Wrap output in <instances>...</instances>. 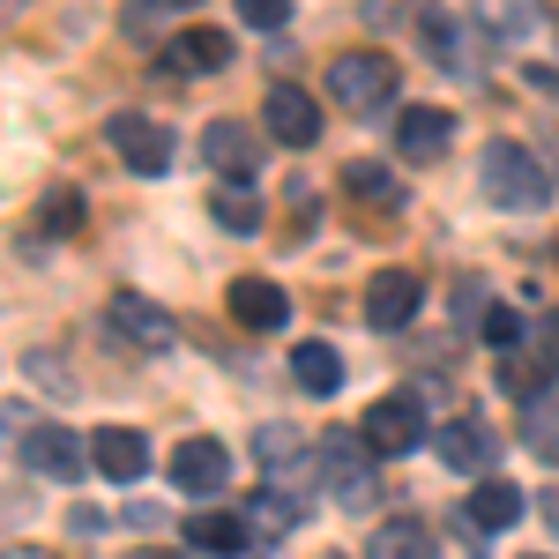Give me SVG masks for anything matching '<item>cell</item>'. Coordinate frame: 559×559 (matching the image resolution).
Here are the masks:
<instances>
[{
	"mask_svg": "<svg viewBox=\"0 0 559 559\" xmlns=\"http://www.w3.org/2000/svg\"><path fill=\"white\" fill-rule=\"evenodd\" d=\"M68 530H75V537H97V530H112V515H97V508H75V515H68Z\"/></svg>",
	"mask_w": 559,
	"mask_h": 559,
	"instance_id": "31",
	"label": "cell"
},
{
	"mask_svg": "<svg viewBox=\"0 0 559 559\" xmlns=\"http://www.w3.org/2000/svg\"><path fill=\"white\" fill-rule=\"evenodd\" d=\"M231 313H239V329H261V336H269V329L292 321V292L269 284V276H239V284H231Z\"/></svg>",
	"mask_w": 559,
	"mask_h": 559,
	"instance_id": "14",
	"label": "cell"
},
{
	"mask_svg": "<svg viewBox=\"0 0 559 559\" xmlns=\"http://www.w3.org/2000/svg\"><path fill=\"white\" fill-rule=\"evenodd\" d=\"M477 179H485V194L508 202V210H545V194H552V179L537 173V157H530L522 142H485Z\"/></svg>",
	"mask_w": 559,
	"mask_h": 559,
	"instance_id": "2",
	"label": "cell"
},
{
	"mask_svg": "<svg viewBox=\"0 0 559 559\" xmlns=\"http://www.w3.org/2000/svg\"><path fill=\"white\" fill-rule=\"evenodd\" d=\"M522 448H530L537 463H559V388L522 411Z\"/></svg>",
	"mask_w": 559,
	"mask_h": 559,
	"instance_id": "22",
	"label": "cell"
},
{
	"mask_svg": "<svg viewBox=\"0 0 559 559\" xmlns=\"http://www.w3.org/2000/svg\"><path fill=\"white\" fill-rule=\"evenodd\" d=\"M530 350H537V358L559 373V313H545V321H537V344H530Z\"/></svg>",
	"mask_w": 559,
	"mask_h": 559,
	"instance_id": "29",
	"label": "cell"
},
{
	"mask_svg": "<svg viewBox=\"0 0 559 559\" xmlns=\"http://www.w3.org/2000/svg\"><path fill=\"white\" fill-rule=\"evenodd\" d=\"M292 373H299L306 395H336V388H344V358L329 344H299L292 350Z\"/></svg>",
	"mask_w": 559,
	"mask_h": 559,
	"instance_id": "23",
	"label": "cell"
},
{
	"mask_svg": "<svg viewBox=\"0 0 559 559\" xmlns=\"http://www.w3.org/2000/svg\"><path fill=\"white\" fill-rule=\"evenodd\" d=\"M485 344L500 350V358L530 350V329H522V313H508V306H485Z\"/></svg>",
	"mask_w": 559,
	"mask_h": 559,
	"instance_id": "25",
	"label": "cell"
},
{
	"mask_svg": "<svg viewBox=\"0 0 559 559\" xmlns=\"http://www.w3.org/2000/svg\"><path fill=\"white\" fill-rule=\"evenodd\" d=\"M418 306H426V284H418L411 269H388V276L366 284V321H373V329H403Z\"/></svg>",
	"mask_w": 559,
	"mask_h": 559,
	"instance_id": "12",
	"label": "cell"
},
{
	"mask_svg": "<svg viewBox=\"0 0 559 559\" xmlns=\"http://www.w3.org/2000/svg\"><path fill=\"white\" fill-rule=\"evenodd\" d=\"M254 455H261V485L284 492V500H306V492L321 485V448H313L299 426H261Z\"/></svg>",
	"mask_w": 559,
	"mask_h": 559,
	"instance_id": "1",
	"label": "cell"
},
{
	"mask_svg": "<svg viewBox=\"0 0 559 559\" xmlns=\"http://www.w3.org/2000/svg\"><path fill=\"white\" fill-rule=\"evenodd\" d=\"M366 432H329L321 440V485L344 500V508H373V463H366Z\"/></svg>",
	"mask_w": 559,
	"mask_h": 559,
	"instance_id": "4",
	"label": "cell"
},
{
	"mask_svg": "<svg viewBox=\"0 0 559 559\" xmlns=\"http://www.w3.org/2000/svg\"><path fill=\"white\" fill-rule=\"evenodd\" d=\"M329 97L336 105H350V112H373V105H388L395 97V60L388 52H336L329 60Z\"/></svg>",
	"mask_w": 559,
	"mask_h": 559,
	"instance_id": "3",
	"label": "cell"
},
{
	"mask_svg": "<svg viewBox=\"0 0 559 559\" xmlns=\"http://www.w3.org/2000/svg\"><path fill=\"white\" fill-rule=\"evenodd\" d=\"M247 537H254V522L231 515V508H202V515L187 522V545H194V552H239Z\"/></svg>",
	"mask_w": 559,
	"mask_h": 559,
	"instance_id": "20",
	"label": "cell"
},
{
	"mask_svg": "<svg viewBox=\"0 0 559 559\" xmlns=\"http://www.w3.org/2000/svg\"><path fill=\"white\" fill-rule=\"evenodd\" d=\"M150 8H202V0H150Z\"/></svg>",
	"mask_w": 559,
	"mask_h": 559,
	"instance_id": "33",
	"label": "cell"
},
{
	"mask_svg": "<svg viewBox=\"0 0 559 559\" xmlns=\"http://www.w3.org/2000/svg\"><path fill=\"white\" fill-rule=\"evenodd\" d=\"M522 515V492L508 485V477H485L471 492V508H463V522H471V537H492V530H508V522Z\"/></svg>",
	"mask_w": 559,
	"mask_h": 559,
	"instance_id": "17",
	"label": "cell"
},
{
	"mask_svg": "<svg viewBox=\"0 0 559 559\" xmlns=\"http://www.w3.org/2000/svg\"><path fill=\"white\" fill-rule=\"evenodd\" d=\"M350 187H358V194H388V173L381 165H350Z\"/></svg>",
	"mask_w": 559,
	"mask_h": 559,
	"instance_id": "30",
	"label": "cell"
},
{
	"mask_svg": "<svg viewBox=\"0 0 559 559\" xmlns=\"http://www.w3.org/2000/svg\"><path fill=\"white\" fill-rule=\"evenodd\" d=\"M239 15H247L254 31H276V23L292 15V0H239Z\"/></svg>",
	"mask_w": 559,
	"mask_h": 559,
	"instance_id": "28",
	"label": "cell"
},
{
	"mask_svg": "<svg viewBox=\"0 0 559 559\" xmlns=\"http://www.w3.org/2000/svg\"><path fill=\"white\" fill-rule=\"evenodd\" d=\"M537 515H545V530L559 537V485H545V492H537Z\"/></svg>",
	"mask_w": 559,
	"mask_h": 559,
	"instance_id": "32",
	"label": "cell"
},
{
	"mask_svg": "<svg viewBox=\"0 0 559 559\" xmlns=\"http://www.w3.org/2000/svg\"><path fill=\"white\" fill-rule=\"evenodd\" d=\"M269 134H276L284 150H313V142H321V105H313L306 90L276 83L269 90Z\"/></svg>",
	"mask_w": 559,
	"mask_h": 559,
	"instance_id": "11",
	"label": "cell"
},
{
	"mask_svg": "<svg viewBox=\"0 0 559 559\" xmlns=\"http://www.w3.org/2000/svg\"><path fill=\"white\" fill-rule=\"evenodd\" d=\"M500 395H515L522 411H530L537 395H552V366H545L537 350H515V358H500Z\"/></svg>",
	"mask_w": 559,
	"mask_h": 559,
	"instance_id": "21",
	"label": "cell"
},
{
	"mask_svg": "<svg viewBox=\"0 0 559 559\" xmlns=\"http://www.w3.org/2000/svg\"><path fill=\"white\" fill-rule=\"evenodd\" d=\"M105 142L128 157V173L142 179H157V173H173V128H157V120H142V112H120L112 128H105Z\"/></svg>",
	"mask_w": 559,
	"mask_h": 559,
	"instance_id": "7",
	"label": "cell"
},
{
	"mask_svg": "<svg viewBox=\"0 0 559 559\" xmlns=\"http://www.w3.org/2000/svg\"><path fill=\"white\" fill-rule=\"evenodd\" d=\"M432 455H440L448 471H463V477H477V485H485V463H492V432L471 426V418H455V426L432 432Z\"/></svg>",
	"mask_w": 559,
	"mask_h": 559,
	"instance_id": "15",
	"label": "cell"
},
{
	"mask_svg": "<svg viewBox=\"0 0 559 559\" xmlns=\"http://www.w3.org/2000/svg\"><path fill=\"white\" fill-rule=\"evenodd\" d=\"M8 559H52V552H23V545H15V552H8Z\"/></svg>",
	"mask_w": 559,
	"mask_h": 559,
	"instance_id": "34",
	"label": "cell"
},
{
	"mask_svg": "<svg viewBox=\"0 0 559 559\" xmlns=\"http://www.w3.org/2000/svg\"><path fill=\"white\" fill-rule=\"evenodd\" d=\"M90 448H97V471L112 477V485H134V477L150 471V440L134 426H105V432H90Z\"/></svg>",
	"mask_w": 559,
	"mask_h": 559,
	"instance_id": "16",
	"label": "cell"
},
{
	"mask_svg": "<svg viewBox=\"0 0 559 559\" xmlns=\"http://www.w3.org/2000/svg\"><path fill=\"white\" fill-rule=\"evenodd\" d=\"M15 448H23V463H31L38 477H52V485H75V477L97 463V448H90L83 432H68V426H31Z\"/></svg>",
	"mask_w": 559,
	"mask_h": 559,
	"instance_id": "5",
	"label": "cell"
},
{
	"mask_svg": "<svg viewBox=\"0 0 559 559\" xmlns=\"http://www.w3.org/2000/svg\"><path fill=\"white\" fill-rule=\"evenodd\" d=\"M358 432H366L373 455H411V448L426 440V403H418V395H381Z\"/></svg>",
	"mask_w": 559,
	"mask_h": 559,
	"instance_id": "6",
	"label": "cell"
},
{
	"mask_svg": "<svg viewBox=\"0 0 559 559\" xmlns=\"http://www.w3.org/2000/svg\"><path fill=\"white\" fill-rule=\"evenodd\" d=\"M210 224H224V231L247 239V231H261V202L247 194V187H216L210 194Z\"/></svg>",
	"mask_w": 559,
	"mask_h": 559,
	"instance_id": "24",
	"label": "cell"
},
{
	"mask_svg": "<svg viewBox=\"0 0 559 559\" xmlns=\"http://www.w3.org/2000/svg\"><path fill=\"white\" fill-rule=\"evenodd\" d=\"M45 231H52V239L83 231V194H75V187H52V194H45Z\"/></svg>",
	"mask_w": 559,
	"mask_h": 559,
	"instance_id": "27",
	"label": "cell"
},
{
	"mask_svg": "<svg viewBox=\"0 0 559 559\" xmlns=\"http://www.w3.org/2000/svg\"><path fill=\"white\" fill-rule=\"evenodd\" d=\"M8 8H23V0H8Z\"/></svg>",
	"mask_w": 559,
	"mask_h": 559,
	"instance_id": "36",
	"label": "cell"
},
{
	"mask_svg": "<svg viewBox=\"0 0 559 559\" xmlns=\"http://www.w3.org/2000/svg\"><path fill=\"white\" fill-rule=\"evenodd\" d=\"M292 515H299V500H284V492H269V485H261V500L247 508L254 537H284V530H292Z\"/></svg>",
	"mask_w": 559,
	"mask_h": 559,
	"instance_id": "26",
	"label": "cell"
},
{
	"mask_svg": "<svg viewBox=\"0 0 559 559\" xmlns=\"http://www.w3.org/2000/svg\"><path fill=\"white\" fill-rule=\"evenodd\" d=\"M448 134H455V112H448V105H403V112H395V150H403V165H432V157L448 150Z\"/></svg>",
	"mask_w": 559,
	"mask_h": 559,
	"instance_id": "9",
	"label": "cell"
},
{
	"mask_svg": "<svg viewBox=\"0 0 559 559\" xmlns=\"http://www.w3.org/2000/svg\"><path fill=\"white\" fill-rule=\"evenodd\" d=\"M366 559H440V545H432L426 522L411 515H388L381 530H373V545H366Z\"/></svg>",
	"mask_w": 559,
	"mask_h": 559,
	"instance_id": "18",
	"label": "cell"
},
{
	"mask_svg": "<svg viewBox=\"0 0 559 559\" xmlns=\"http://www.w3.org/2000/svg\"><path fill=\"white\" fill-rule=\"evenodd\" d=\"M224 477H231V455H224V440H179V455H173V485H179V492H194V500H216V492H224Z\"/></svg>",
	"mask_w": 559,
	"mask_h": 559,
	"instance_id": "10",
	"label": "cell"
},
{
	"mask_svg": "<svg viewBox=\"0 0 559 559\" xmlns=\"http://www.w3.org/2000/svg\"><path fill=\"white\" fill-rule=\"evenodd\" d=\"M134 559H157V552H134Z\"/></svg>",
	"mask_w": 559,
	"mask_h": 559,
	"instance_id": "35",
	"label": "cell"
},
{
	"mask_svg": "<svg viewBox=\"0 0 559 559\" xmlns=\"http://www.w3.org/2000/svg\"><path fill=\"white\" fill-rule=\"evenodd\" d=\"M224 60H231V38H224V31H187V38H173V52H165L173 75H216Z\"/></svg>",
	"mask_w": 559,
	"mask_h": 559,
	"instance_id": "19",
	"label": "cell"
},
{
	"mask_svg": "<svg viewBox=\"0 0 559 559\" xmlns=\"http://www.w3.org/2000/svg\"><path fill=\"white\" fill-rule=\"evenodd\" d=\"M105 321L128 336L134 350H173L179 344V329H173V313L165 306H150L142 292H112V306H105Z\"/></svg>",
	"mask_w": 559,
	"mask_h": 559,
	"instance_id": "8",
	"label": "cell"
},
{
	"mask_svg": "<svg viewBox=\"0 0 559 559\" xmlns=\"http://www.w3.org/2000/svg\"><path fill=\"white\" fill-rule=\"evenodd\" d=\"M202 157L216 165L224 187H247V179H254V134L239 128V120H210V128H202Z\"/></svg>",
	"mask_w": 559,
	"mask_h": 559,
	"instance_id": "13",
	"label": "cell"
}]
</instances>
